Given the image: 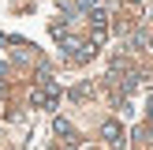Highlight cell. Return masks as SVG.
Masks as SVG:
<instances>
[{
  "instance_id": "cell-1",
  "label": "cell",
  "mask_w": 153,
  "mask_h": 150,
  "mask_svg": "<svg viewBox=\"0 0 153 150\" xmlns=\"http://www.w3.org/2000/svg\"><path fill=\"white\" fill-rule=\"evenodd\" d=\"M101 135H105V142H108V146H120V142H123V128H120L116 120H108V124L101 128Z\"/></svg>"
},
{
  "instance_id": "cell-2",
  "label": "cell",
  "mask_w": 153,
  "mask_h": 150,
  "mask_svg": "<svg viewBox=\"0 0 153 150\" xmlns=\"http://www.w3.org/2000/svg\"><path fill=\"white\" fill-rule=\"evenodd\" d=\"M52 128H56V135H71V124H67L64 116H56V120H52Z\"/></svg>"
},
{
  "instance_id": "cell-3",
  "label": "cell",
  "mask_w": 153,
  "mask_h": 150,
  "mask_svg": "<svg viewBox=\"0 0 153 150\" xmlns=\"http://www.w3.org/2000/svg\"><path fill=\"white\" fill-rule=\"evenodd\" d=\"M52 38H60V41L67 38V26H64V22H52Z\"/></svg>"
},
{
  "instance_id": "cell-4",
  "label": "cell",
  "mask_w": 153,
  "mask_h": 150,
  "mask_svg": "<svg viewBox=\"0 0 153 150\" xmlns=\"http://www.w3.org/2000/svg\"><path fill=\"white\" fill-rule=\"evenodd\" d=\"M149 45H153V41H149Z\"/></svg>"
}]
</instances>
